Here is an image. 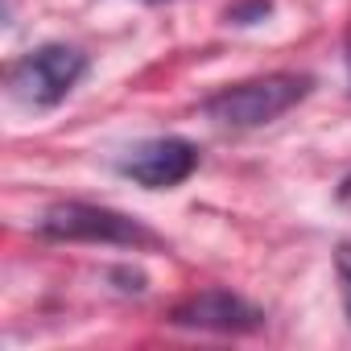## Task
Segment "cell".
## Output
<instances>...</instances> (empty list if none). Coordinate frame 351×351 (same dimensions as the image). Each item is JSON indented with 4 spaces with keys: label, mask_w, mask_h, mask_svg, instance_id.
Here are the masks:
<instances>
[{
    "label": "cell",
    "mask_w": 351,
    "mask_h": 351,
    "mask_svg": "<svg viewBox=\"0 0 351 351\" xmlns=\"http://www.w3.org/2000/svg\"><path fill=\"white\" fill-rule=\"evenodd\" d=\"M269 13H273V0H240V5H232L223 17H228V25H256Z\"/></svg>",
    "instance_id": "cell-6"
},
{
    "label": "cell",
    "mask_w": 351,
    "mask_h": 351,
    "mask_svg": "<svg viewBox=\"0 0 351 351\" xmlns=\"http://www.w3.org/2000/svg\"><path fill=\"white\" fill-rule=\"evenodd\" d=\"M335 199H339V203H343V207L351 211V173H347V178L339 182V191H335Z\"/></svg>",
    "instance_id": "cell-9"
},
{
    "label": "cell",
    "mask_w": 351,
    "mask_h": 351,
    "mask_svg": "<svg viewBox=\"0 0 351 351\" xmlns=\"http://www.w3.org/2000/svg\"><path fill=\"white\" fill-rule=\"evenodd\" d=\"M165 322L178 326V330H203V335H252V330L265 326V310L252 306L236 289L211 285V289H199V293L182 298L165 314Z\"/></svg>",
    "instance_id": "cell-4"
},
{
    "label": "cell",
    "mask_w": 351,
    "mask_h": 351,
    "mask_svg": "<svg viewBox=\"0 0 351 351\" xmlns=\"http://www.w3.org/2000/svg\"><path fill=\"white\" fill-rule=\"evenodd\" d=\"M112 281H120L116 289H124V293H145V285H149V277L141 269H112Z\"/></svg>",
    "instance_id": "cell-8"
},
{
    "label": "cell",
    "mask_w": 351,
    "mask_h": 351,
    "mask_svg": "<svg viewBox=\"0 0 351 351\" xmlns=\"http://www.w3.org/2000/svg\"><path fill=\"white\" fill-rule=\"evenodd\" d=\"M314 91V75L306 71H273L261 79H244L232 87H219L203 99V116L219 128H265L281 120L289 108H298Z\"/></svg>",
    "instance_id": "cell-1"
},
{
    "label": "cell",
    "mask_w": 351,
    "mask_h": 351,
    "mask_svg": "<svg viewBox=\"0 0 351 351\" xmlns=\"http://www.w3.org/2000/svg\"><path fill=\"white\" fill-rule=\"evenodd\" d=\"M335 273H339V285H343V310L351 318V240H343L335 248Z\"/></svg>",
    "instance_id": "cell-7"
},
{
    "label": "cell",
    "mask_w": 351,
    "mask_h": 351,
    "mask_svg": "<svg viewBox=\"0 0 351 351\" xmlns=\"http://www.w3.org/2000/svg\"><path fill=\"white\" fill-rule=\"evenodd\" d=\"M38 236L58 240V244H108V248H157V232L145 228L136 215L99 207V203H54L38 219Z\"/></svg>",
    "instance_id": "cell-2"
},
{
    "label": "cell",
    "mask_w": 351,
    "mask_h": 351,
    "mask_svg": "<svg viewBox=\"0 0 351 351\" xmlns=\"http://www.w3.org/2000/svg\"><path fill=\"white\" fill-rule=\"evenodd\" d=\"M116 169L145 191H173L199 169V145L186 136H149L132 145L116 161Z\"/></svg>",
    "instance_id": "cell-5"
},
{
    "label": "cell",
    "mask_w": 351,
    "mask_h": 351,
    "mask_svg": "<svg viewBox=\"0 0 351 351\" xmlns=\"http://www.w3.org/2000/svg\"><path fill=\"white\" fill-rule=\"evenodd\" d=\"M145 5H165V0H145Z\"/></svg>",
    "instance_id": "cell-10"
},
{
    "label": "cell",
    "mask_w": 351,
    "mask_h": 351,
    "mask_svg": "<svg viewBox=\"0 0 351 351\" xmlns=\"http://www.w3.org/2000/svg\"><path fill=\"white\" fill-rule=\"evenodd\" d=\"M83 75H87V54H83L79 46L46 42V46L21 54V58L9 66L5 83H9V95H13L17 104L46 112V108H58V104L83 83Z\"/></svg>",
    "instance_id": "cell-3"
}]
</instances>
